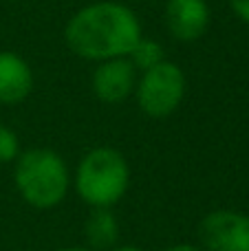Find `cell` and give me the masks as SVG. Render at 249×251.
I'll return each mask as SVG.
<instances>
[{"label": "cell", "mask_w": 249, "mask_h": 251, "mask_svg": "<svg viewBox=\"0 0 249 251\" xmlns=\"http://www.w3.org/2000/svg\"><path fill=\"white\" fill-rule=\"evenodd\" d=\"M141 38V25L135 11L113 0H100L82 7L64 29L66 47L77 57L97 64L115 57H128Z\"/></svg>", "instance_id": "1"}, {"label": "cell", "mask_w": 249, "mask_h": 251, "mask_svg": "<svg viewBox=\"0 0 249 251\" xmlns=\"http://www.w3.org/2000/svg\"><path fill=\"white\" fill-rule=\"evenodd\" d=\"M16 187L20 196L38 209H51L64 201L69 192V168L57 152L33 148L16 159Z\"/></svg>", "instance_id": "2"}, {"label": "cell", "mask_w": 249, "mask_h": 251, "mask_svg": "<svg viewBox=\"0 0 249 251\" xmlns=\"http://www.w3.org/2000/svg\"><path fill=\"white\" fill-rule=\"evenodd\" d=\"M130 170L124 154L115 148H95L79 161L75 190L93 207H113L128 190Z\"/></svg>", "instance_id": "3"}, {"label": "cell", "mask_w": 249, "mask_h": 251, "mask_svg": "<svg viewBox=\"0 0 249 251\" xmlns=\"http://www.w3.org/2000/svg\"><path fill=\"white\" fill-rule=\"evenodd\" d=\"M137 104L141 113L152 119L170 117L181 106L185 95V75L174 62L163 60L144 71L135 86Z\"/></svg>", "instance_id": "4"}, {"label": "cell", "mask_w": 249, "mask_h": 251, "mask_svg": "<svg viewBox=\"0 0 249 251\" xmlns=\"http://www.w3.org/2000/svg\"><path fill=\"white\" fill-rule=\"evenodd\" d=\"M207 251H249V216L234 209L210 212L199 225Z\"/></svg>", "instance_id": "5"}, {"label": "cell", "mask_w": 249, "mask_h": 251, "mask_svg": "<svg viewBox=\"0 0 249 251\" xmlns=\"http://www.w3.org/2000/svg\"><path fill=\"white\" fill-rule=\"evenodd\" d=\"M135 66L128 57H115V60L100 62L93 71L91 86L93 93L104 104H122L130 93H135L137 75Z\"/></svg>", "instance_id": "6"}, {"label": "cell", "mask_w": 249, "mask_h": 251, "mask_svg": "<svg viewBox=\"0 0 249 251\" xmlns=\"http://www.w3.org/2000/svg\"><path fill=\"white\" fill-rule=\"evenodd\" d=\"M166 25L176 40H199L210 26V7L205 0H168Z\"/></svg>", "instance_id": "7"}, {"label": "cell", "mask_w": 249, "mask_h": 251, "mask_svg": "<svg viewBox=\"0 0 249 251\" xmlns=\"http://www.w3.org/2000/svg\"><path fill=\"white\" fill-rule=\"evenodd\" d=\"M33 71L13 51H0V104L16 106L31 95Z\"/></svg>", "instance_id": "8"}, {"label": "cell", "mask_w": 249, "mask_h": 251, "mask_svg": "<svg viewBox=\"0 0 249 251\" xmlns=\"http://www.w3.org/2000/svg\"><path fill=\"white\" fill-rule=\"evenodd\" d=\"M119 236V225L110 207H95L86 221V240L93 249H108Z\"/></svg>", "instance_id": "9"}, {"label": "cell", "mask_w": 249, "mask_h": 251, "mask_svg": "<svg viewBox=\"0 0 249 251\" xmlns=\"http://www.w3.org/2000/svg\"><path fill=\"white\" fill-rule=\"evenodd\" d=\"M128 60L132 62V66H135V69H141V73H144V71L157 66L159 62H163L166 57H163L161 44L154 42V40H150V38H141L139 42L135 44V49L130 51Z\"/></svg>", "instance_id": "10"}, {"label": "cell", "mask_w": 249, "mask_h": 251, "mask_svg": "<svg viewBox=\"0 0 249 251\" xmlns=\"http://www.w3.org/2000/svg\"><path fill=\"white\" fill-rule=\"evenodd\" d=\"M20 156V141L11 128L0 124V163H11Z\"/></svg>", "instance_id": "11"}, {"label": "cell", "mask_w": 249, "mask_h": 251, "mask_svg": "<svg viewBox=\"0 0 249 251\" xmlns=\"http://www.w3.org/2000/svg\"><path fill=\"white\" fill-rule=\"evenodd\" d=\"M229 7L243 22L249 25V0H229Z\"/></svg>", "instance_id": "12"}, {"label": "cell", "mask_w": 249, "mask_h": 251, "mask_svg": "<svg viewBox=\"0 0 249 251\" xmlns=\"http://www.w3.org/2000/svg\"><path fill=\"white\" fill-rule=\"evenodd\" d=\"M166 251H205V249H199L194 245H174V247H168Z\"/></svg>", "instance_id": "13"}, {"label": "cell", "mask_w": 249, "mask_h": 251, "mask_svg": "<svg viewBox=\"0 0 249 251\" xmlns=\"http://www.w3.org/2000/svg\"><path fill=\"white\" fill-rule=\"evenodd\" d=\"M113 251H144V249L135 247V245H124V247H117V249H113Z\"/></svg>", "instance_id": "14"}, {"label": "cell", "mask_w": 249, "mask_h": 251, "mask_svg": "<svg viewBox=\"0 0 249 251\" xmlns=\"http://www.w3.org/2000/svg\"><path fill=\"white\" fill-rule=\"evenodd\" d=\"M57 251H93V249H86V247H66V249H57Z\"/></svg>", "instance_id": "15"}]
</instances>
